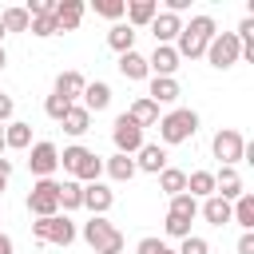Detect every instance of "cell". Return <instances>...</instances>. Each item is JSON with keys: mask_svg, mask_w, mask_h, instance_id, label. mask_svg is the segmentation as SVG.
Returning <instances> with one entry per match:
<instances>
[{"mask_svg": "<svg viewBox=\"0 0 254 254\" xmlns=\"http://www.w3.org/2000/svg\"><path fill=\"white\" fill-rule=\"evenodd\" d=\"M151 32H155V44H175L179 32H183V20H179L175 12H159V16L151 20Z\"/></svg>", "mask_w": 254, "mask_h": 254, "instance_id": "obj_16", "label": "cell"}, {"mask_svg": "<svg viewBox=\"0 0 254 254\" xmlns=\"http://www.w3.org/2000/svg\"><path fill=\"white\" fill-rule=\"evenodd\" d=\"M32 238L36 242H56V246H67L75 238V226L67 214H52V218H36L32 222Z\"/></svg>", "mask_w": 254, "mask_h": 254, "instance_id": "obj_8", "label": "cell"}, {"mask_svg": "<svg viewBox=\"0 0 254 254\" xmlns=\"http://www.w3.org/2000/svg\"><path fill=\"white\" fill-rule=\"evenodd\" d=\"M83 206H87L91 214L103 218V214L115 206V190H107L103 183H87V187H83Z\"/></svg>", "mask_w": 254, "mask_h": 254, "instance_id": "obj_13", "label": "cell"}, {"mask_svg": "<svg viewBox=\"0 0 254 254\" xmlns=\"http://www.w3.org/2000/svg\"><path fill=\"white\" fill-rule=\"evenodd\" d=\"M67 107H71V103H67L64 95H56V91H52V95L44 99V111H48V119H56V123H60V119L67 115Z\"/></svg>", "mask_w": 254, "mask_h": 254, "instance_id": "obj_36", "label": "cell"}, {"mask_svg": "<svg viewBox=\"0 0 254 254\" xmlns=\"http://www.w3.org/2000/svg\"><path fill=\"white\" fill-rule=\"evenodd\" d=\"M4 151H8V147H4V123H0V155H4Z\"/></svg>", "mask_w": 254, "mask_h": 254, "instance_id": "obj_46", "label": "cell"}, {"mask_svg": "<svg viewBox=\"0 0 254 254\" xmlns=\"http://www.w3.org/2000/svg\"><path fill=\"white\" fill-rule=\"evenodd\" d=\"M0 40H4V24H0Z\"/></svg>", "mask_w": 254, "mask_h": 254, "instance_id": "obj_48", "label": "cell"}, {"mask_svg": "<svg viewBox=\"0 0 254 254\" xmlns=\"http://www.w3.org/2000/svg\"><path fill=\"white\" fill-rule=\"evenodd\" d=\"M139 127H151V123H159V103H151L147 95H139L135 103H131V111H127Z\"/></svg>", "mask_w": 254, "mask_h": 254, "instance_id": "obj_28", "label": "cell"}, {"mask_svg": "<svg viewBox=\"0 0 254 254\" xmlns=\"http://www.w3.org/2000/svg\"><path fill=\"white\" fill-rule=\"evenodd\" d=\"M8 175H12V163H8L4 155H0V179H8Z\"/></svg>", "mask_w": 254, "mask_h": 254, "instance_id": "obj_44", "label": "cell"}, {"mask_svg": "<svg viewBox=\"0 0 254 254\" xmlns=\"http://www.w3.org/2000/svg\"><path fill=\"white\" fill-rule=\"evenodd\" d=\"M163 226H167V234H171V238H187V234H190V218H179V214H167V222H163Z\"/></svg>", "mask_w": 254, "mask_h": 254, "instance_id": "obj_37", "label": "cell"}, {"mask_svg": "<svg viewBox=\"0 0 254 254\" xmlns=\"http://www.w3.org/2000/svg\"><path fill=\"white\" fill-rule=\"evenodd\" d=\"M83 12H87L83 0H56V12L52 16H56V28L60 32H75L79 20H83Z\"/></svg>", "mask_w": 254, "mask_h": 254, "instance_id": "obj_11", "label": "cell"}, {"mask_svg": "<svg viewBox=\"0 0 254 254\" xmlns=\"http://www.w3.org/2000/svg\"><path fill=\"white\" fill-rule=\"evenodd\" d=\"M123 12H127L123 0H95V16H103V20H119Z\"/></svg>", "mask_w": 254, "mask_h": 254, "instance_id": "obj_35", "label": "cell"}, {"mask_svg": "<svg viewBox=\"0 0 254 254\" xmlns=\"http://www.w3.org/2000/svg\"><path fill=\"white\" fill-rule=\"evenodd\" d=\"M187 194L198 202V198H210L214 194V171H190L187 175Z\"/></svg>", "mask_w": 254, "mask_h": 254, "instance_id": "obj_23", "label": "cell"}, {"mask_svg": "<svg viewBox=\"0 0 254 254\" xmlns=\"http://www.w3.org/2000/svg\"><path fill=\"white\" fill-rule=\"evenodd\" d=\"M238 254H254V234H250V230H242V238H238Z\"/></svg>", "mask_w": 254, "mask_h": 254, "instance_id": "obj_42", "label": "cell"}, {"mask_svg": "<svg viewBox=\"0 0 254 254\" xmlns=\"http://www.w3.org/2000/svg\"><path fill=\"white\" fill-rule=\"evenodd\" d=\"M234 36H238V44H242V40H254V16H242V20H238V32H234Z\"/></svg>", "mask_w": 254, "mask_h": 254, "instance_id": "obj_40", "label": "cell"}, {"mask_svg": "<svg viewBox=\"0 0 254 254\" xmlns=\"http://www.w3.org/2000/svg\"><path fill=\"white\" fill-rule=\"evenodd\" d=\"M206 60H210V67H218V71L234 67V64L242 60V44H238V36H234V32H214V40L206 44Z\"/></svg>", "mask_w": 254, "mask_h": 254, "instance_id": "obj_5", "label": "cell"}, {"mask_svg": "<svg viewBox=\"0 0 254 254\" xmlns=\"http://www.w3.org/2000/svg\"><path fill=\"white\" fill-rule=\"evenodd\" d=\"M83 87H87V79H83V71H75V67H67V71L56 75V95H64L67 103H75V99L83 95Z\"/></svg>", "mask_w": 254, "mask_h": 254, "instance_id": "obj_17", "label": "cell"}, {"mask_svg": "<svg viewBox=\"0 0 254 254\" xmlns=\"http://www.w3.org/2000/svg\"><path fill=\"white\" fill-rule=\"evenodd\" d=\"M28 32L40 36V40H48V36H56L60 28H56V16H52V12H40V16H28Z\"/></svg>", "mask_w": 254, "mask_h": 254, "instance_id": "obj_32", "label": "cell"}, {"mask_svg": "<svg viewBox=\"0 0 254 254\" xmlns=\"http://www.w3.org/2000/svg\"><path fill=\"white\" fill-rule=\"evenodd\" d=\"M210 40H214V20L202 12V16H190V24H183V32L171 48L179 52V60H198V56H206Z\"/></svg>", "mask_w": 254, "mask_h": 254, "instance_id": "obj_1", "label": "cell"}, {"mask_svg": "<svg viewBox=\"0 0 254 254\" xmlns=\"http://www.w3.org/2000/svg\"><path fill=\"white\" fill-rule=\"evenodd\" d=\"M179 95H183V87H179L175 75H151V87H147L151 103H175Z\"/></svg>", "mask_w": 254, "mask_h": 254, "instance_id": "obj_14", "label": "cell"}, {"mask_svg": "<svg viewBox=\"0 0 254 254\" xmlns=\"http://www.w3.org/2000/svg\"><path fill=\"white\" fill-rule=\"evenodd\" d=\"M167 214H179V218H190V222H194L198 202H194L190 194H175V198H171V206H167Z\"/></svg>", "mask_w": 254, "mask_h": 254, "instance_id": "obj_34", "label": "cell"}, {"mask_svg": "<svg viewBox=\"0 0 254 254\" xmlns=\"http://www.w3.org/2000/svg\"><path fill=\"white\" fill-rule=\"evenodd\" d=\"M119 71H123V79H147L151 71H147V56H139V52H123L119 56Z\"/></svg>", "mask_w": 254, "mask_h": 254, "instance_id": "obj_25", "label": "cell"}, {"mask_svg": "<svg viewBox=\"0 0 254 254\" xmlns=\"http://www.w3.org/2000/svg\"><path fill=\"white\" fill-rule=\"evenodd\" d=\"M60 167H64L75 183H99V175H103V159H99L95 151L79 147V143L60 151Z\"/></svg>", "mask_w": 254, "mask_h": 254, "instance_id": "obj_2", "label": "cell"}, {"mask_svg": "<svg viewBox=\"0 0 254 254\" xmlns=\"http://www.w3.org/2000/svg\"><path fill=\"white\" fill-rule=\"evenodd\" d=\"M214 194L226 198V202H234L238 194H246V190H242V175H238L234 167H222V171L214 175Z\"/></svg>", "mask_w": 254, "mask_h": 254, "instance_id": "obj_18", "label": "cell"}, {"mask_svg": "<svg viewBox=\"0 0 254 254\" xmlns=\"http://www.w3.org/2000/svg\"><path fill=\"white\" fill-rule=\"evenodd\" d=\"M60 127H64L67 135H83V131L91 127V115H87V111H83L79 103H71V107H67V115L60 119Z\"/></svg>", "mask_w": 254, "mask_h": 254, "instance_id": "obj_29", "label": "cell"}, {"mask_svg": "<svg viewBox=\"0 0 254 254\" xmlns=\"http://www.w3.org/2000/svg\"><path fill=\"white\" fill-rule=\"evenodd\" d=\"M175 254H210V246H206V238H198V234H187V238H183V246H179Z\"/></svg>", "mask_w": 254, "mask_h": 254, "instance_id": "obj_38", "label": "cell"}, {"mask_svg": "<svg viewBox=\"0 0 254 254\" xmlns=\"http://www.w3.org/2000/svg\"><path fill=\"white\" fill-rule=\"evenodd\" d=\"M194 131H198V111H190V107H175L159 119V139L163 143H187Z\"/></svg>", "mask_w": 254, "mask_h": 254, "instance_id": "obj_3", "label": "cell"}, {"mask_svg": "<svg viewBox=\"0 0 254 254\" xmlns=\"http://www.w3.org/2000/svg\"><path fill=\"white\" fill-rule=\"evenodd\" d=\"M56 167H60V147H56L52 139L32 143V151H28V171H32L36 179H48Z\"/></svg>", "mask_w": 254, "mask_h": 254, "instance_id": "obj_10", "label": "cell"}, {"mask_svg": "<svg viewBox=\"0 0 254 254\" xmlns=\"http://www.w3.org/2000/svg\"><path fill=\"white\" fill-rule=\"evenodd\" d=\"M0 254H16V246H12V238H8V234H0Z\"/></svg>", "mask_w": 254, "mask_h": 254, "instance_id": "obj_43", "label": "cell"}, {"mask_svg": "<svg viewBox=\"0 0 254 254\" xmlns=\"http://www.w3.org/2000/svg\"><path fill=\"white\" fill-rule=\"evenodd\" d=\"M83 238H87V246L95 254H119L123 250V234L99 214H91V222H83Z\"/></svg>", "mask_w": 254, "mask_h": 254, "instance_id": "obj_4", "label": "cell"}, {"mask_svg": "<svg viewBox=\"0 0 254 254\" xmlns=\"http://www.w3.org/2000/svg\"><path fill=\"white\" fill-rule=\"evenodd\" d=\"M4 147L8 151H28L32 147V123H20V119L4 123Z\"/></svg>", "mask_w": 254, "mask_h": 254, "instance_id": "obj_21", "label": "cell"}, {"mask_svg": "<svg viewBox=\"0 0 254 254\" xmlns=\"http://www.w3.org/2000/svg\"><path fill=\"white\" fill-rule=\"evenodd\" d=\"M107 44L123 56V52H135V28H127V24H115L111 32H107Z\"/></svg>", "mask_w": 254, "mask_h": 254, "instance_id": "obj_31", "label": "cell"}, {"mask_svg": "<svg viewBox=\"0 0 254 254\" xmlns=\"http://www.w3.org/2000/svg\"><path fill=\"white\" fill-rule=\"evenodd\" d=\"M4 187H8V179H0V194H4Z\"/></svg>", "mask_w": 254, "mask_h": 254, "instance_id": "obj_47", "label": "cell"}, {"mask_svg": "<svg viewBox=\"0 0 254 254\" xmlns=\"http://www.w3.org/2000/svg\"><path fill=\"white\" fill-rule=\"evenodd\" d=\"M210 151H214V159H218L222 167H234V163H242V159H246V139H242V131L222 127V131L210 139Z\"/></svg>", "mask_w": 254, "mask_h": 254, "instance_id": "obj_6", "label": "cell"}, {"mask_svg": "<svg viewBox=\"0 0 254 254\" xmlns=\"http://www.w3.org/2000/svg\"><path fill=\"white\" fill-rule=\"evenodd\" d=\"M202 218L210 222V226H226L230 222V202L226 198H218V194H210V198H202Z\"/></svg>", "mask_w": 254, "mask_h": 254, "instance_id": "obj_24", "label": "cell"}, {"mask_svg": "<svg viewBox=\"0 0 254 254\" xmlns=\"http://www.w3.org/2000/svg\"><path fill=\"white\" fill-rule=\"evenodd\" d=\"M159 190H163L167 198L187 194V171H179V167H163V171H159Z\"/></svg>", "mask_w": 254, "mask_h": 254, "instance_id": "obj_22", "label": "cell"}, {"mask_svg": "<svg viewBox=\"0 0 254 254\" xmlns=\"http://www.w3.org/2000/svg\"><path fill=\"white\" fill-rule=\"evenodd\" d=\"M147 71H151V75H175V71H179V52H175L171 44H155V52H151V60H147Z\"/></svg>", "mask_w": 254, "mask_h": 254, "instance_id": "obj_12", "label": "cell"}, {"mask_svg": "<svg viewBox=\"0 0 254 254\" xmlns=\"http://www.w3.org/2000/svg\"><path fill=\"white\" fill-rule=\"evenodd\" d=\"M135 254H175L163 238H139V246H135Z\"/></svg>", "mask_w": 254, "mask_h": 254, "instance_id": "obj_39", "label": "cell"}, {"mask_svg": "<svg viewBox=\"0 0 254 254\" xmlns=\"http://www.w3.org/2000/svg\"><path fill=\"white\" fill-rule=\"evenodd\" d=\"M0 24H4V36L8 32H28V12L24 8H4L0 12Z\"/></svg>", "mask_w": 254, "mask_h": 254, "instance_id": "obj_33", "label": "cell"}, {"mask_svg": "<svg viewBox=\"0 0 254 254\" xmlns=\"http://www.w3.org/2000/svg\"><path fill=\"white\" fill-rule=\"evenodd\" d=\"M123 16H127V28H147L159 16V0H131Z\"/></svg>", "mask_w": 254, "mask_h": 254, "instance_id": "obj_19", "label": "cell"}, {"mask_svg": "<svg viewBox=\"0 0 254 254\" xmlns=\"http://www.w3.org/2000/svg\"><path fill=\"white\" fill-rule=\"evenodd\" d=\"M103 171H107V175H111L115 183H127V179H135V159H131V155H119V151H115V155H111V159L103 163Z\"/></svg>", "mask_w": 254, "mask_h": 254, "instance_id": "obj_26", "label": "cell"}, {"mask_svg": "<svg viewBox=\"0 0 254 254\" xmlns=\"http://www.w3.org/2000/svg\"><path fill=\"white\" fill-rule=\"evenodd\" d=\"M230 218L242 226V230H254V194H238L230 202Z\"/></svg>", "mask_w": 254, "mask_h": 254, "instance_id": "obj_27", "label": "cell"}, {"mask_svg": "<svg viewBox=\"0 0 254 254\" xmlns=\"http://www.w3.org/2000/svg\"><path fill=\"white\" fill-rule=\"evenodd\" d=\"M60 206H64V210H79V206H83V183L64 179V183H60Z\"/></svg>", "mask_w": 254, "mask_h": 254, "instance_id": "obj_30", "label": "cell"}, {"mask_svg": "<svg viewBox=\"0 0 254 254\" xmlns=\"http://www.w3.org/2000/svg\"><path fill=\"white\" fill-rule=\"evenodd\" d=\"M4 64H8V52H4V44H0V71H4Z\"/></svg>", "mask_w": 254, "mask_h": 254, "instance_id": "obj_45", "label": "cell"}, {"mask_svg": "<svg viewBox=\"0 0 254 254\" xmlns=\"http://www.w3.org/2000/svg\"><path fill=\"white\" fill-rule=\"evenodd\" d=\"M28 210H32L36 218L60 214V183H56V179H40V183L28 190Z\"/></svg>", "mask_w": 254, "mask_h": 254, "instance_id": "obj_7", "label": "cell"}, {"mask_svg": "<svg viewBox=\"0 0 254 254\" xmlns=\"http://www.w3.org/2000/svg\"><path fill=\"white\" fill-rule=\"evenodd\" d=\"M79 99H83L79 107H83L87 115H91V111H103V107L111 103V87H107L103 79H95V83H87V87H83V95H79Z\"/></svg>", "mask_w": 254, "mask_h": 254, "instance_id": "obj_20", "label": "cell"}, {"mask_svg": "<svg viewBox=\"0 0 254 254\" xmlns=\"http://www.w3.org/2000/svg\"><path fill=\"white\" fill-rule=\"evenodd\" d=\"M111 139H115V151H119V155H135V151L147 143V139H143V127H139V123H135L127 111L115 119V127H111Z\"/></svg>", "mask_w": 254, "mask_h": 254, "instance_id": "obj_9", "label": "cell"}, {"mask_svg": "<svg viewBox=\"0 0 254 254\" xmlns=\"http://www.w3.org/2000/svg\"><path fill=\"white\" fill-rule=\"evenodd\" d=\"M167 167V151L159 147V143H143L139 151H135V171H147V175H159Z\"/></svg>", "mask_w": 254, "mask_h": 254, "instance_id": "obj_15", "label": "cell"}, {"mask_svg": "<svg viewBox=\"0 0 254 254\" xmlns=\"http://www.w3.org/2000/svg\"><path fill=\"white\" fill-rule=\"evenodd\" d=\"M0 123H12V95L0 91Z\"/></svg>", "mask_w": 254, "mask_h": 254, "instance_id": "obj_41", "label": "cell"}]
</instances>
